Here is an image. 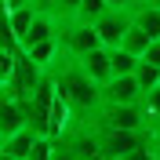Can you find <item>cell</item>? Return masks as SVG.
<instances>
[{"label":"cell","instance_id":"1","mask_svg":"<svg viewBox=\"0 0 160 160\" xmlns=\"http://www.w3.org/2000/svg\"><path fill=\"white\" fill-rule=\"evenodd\" d=\"M48 77H51V84H55V91H58V98H66V106L73 109V117H77V120H88L91 113L102 106V88H98L84 69H80L77 58L62 55Z\"/></svg>","mask_w":160,"mask_h":160},{"label":"cell","instance_id":"2","mask_svg":"<svg viewBox=\"0 0 160 160\" xmlns=\"http://www.w3.org/2000/svg\"><path fill=\"white\" fill-rule=\"evenodd\" d=\"M88 124L95 131H149L138 106H98Z\"/></svg>","mask_w":160,"mask_h":160},{"label":"cell","instance_id":"3","mask_svg":"<svg viewBox=\"0 0 160 160\" xmlns=\"http://www.w3.org/2000/svg\"><path fill=\"white\" fill-rule=\"evenodd\" d=\"M149 138H153V131H98L102 160H120L128 153L149 149Z\"/></svg>","mask_w":160,"mask_h":160},{"label":"cell","instance_id":"4","mask_svg":"<svg viewBox=\"0 0 160 160\" xmlns=\"http://www.w3.org/2000/svg\"><path fill=\"white\" fill-rule=\"evenodd\" d=\"M58 44H62V55H69V58H84L88 51L102 48L95 26H84V22H69V26H62V29H58Z\"/></svg>","mask_w":160,"mask_h":160},{"label":"cell","instance_id":"5","mask_svg":"<svg viewBox=\"0 0 160 160\" xmlns=\"http://www.w3.org/2000/svg\"><path fill=\"white\" fill-rule=\"evenodd\" d=\"M135 8V4H131ZM131 8H109L95 22V33H98L102 48H120L124 44V33L131 29Z\"/></svg>","mask_w":160,"mask_h":160},{"label":"cell","instance_id":"6","mask_svg":"<svg viewBox=\"0 0 160 160\" xmlns=\"http://www.w3.org/2000/svg\"><path fill=\"white\" fill-rule=\"evenodd\" d=\"M22 128H29V117H26L22 98H15L8 88H0V135L11 138V135H18Z\"/></svg>","mask_w":160,"mask_h":160},{"label":"cell","instance_id":"7","mask_svg":"<svg viewBox=\"0 0 160 160\" xmlns=\"http://www.w3.org/2000/svg\"><path fill=\"white\" fill-rule=\"evenodd\" d=\"M142 88L135 77H113L102 84V106H138Z\"/></svg>","mask_w":160,"mask_h":160},{"label":"cell","instance_id":"8","mask_svg":"<svg viewBox=\"0 0 160 160\" xmlns=\"http://www.w3.org/2000/svg\"><path fill=\"white\" fill-rule=\"evenodd\" d=\"M77 62H80V69L88 73L98 88L106 84V80H113V51L109 48H95V51H88V55L77 58Z\"/></svg>","mask_w":160,"mask_h":160},{"label":"cell","instance_id":"9","mask_svg":"<svg viewBox=\"0 0 160 160\" xmlns=\"http://www.w3.org/2000/svg\"><path fill=\"white\" fill-rule=\"evenodd\" d=\"M131 22L138 26V29H146L153 40H160V4H135L131 8Z\"/></svg>","mask_w":160,"mask_h":160},{"label":"cell","instance_id":"10","mask_svg":"<svg viewBox=\"0 0 160 160\" xmlns=\"http://www.w3.org/2000/svg\"><path fill=\"white\" fill-rule=\"evenodd\" d=\"M33 142H37V131H33V128H22L18 135L4 138V153H8V160H29Z\"/></svg>","mask_w":160,"mask_h":160},{"label":"cell","instance_id":"11","mask_svg":"<svg viewBox=\"0 0 160 160\" xmlns=\"http://www.w3.org/2000/svg\"><path fill=\"white\" fill-rule=\"evenodd\" d=\"M149 44H153V37H149L146 29H138L135 22H131V29L124 33V44H120V48L128 51V55H135V58H142V55L149 51Z\"/></svg>","mask_w":160,"mask_h":160},{"label":"cell","instance_id":"12","mask_svg":"<svg viewBox=\"0 0 160 160\" xmlns=\"http://www.w3.org/2000/svg\"><path fill=\"white\" fill-rule=\"evenodd\" d=\"M113 51V77H135V69H138V62L135 55H128L124 48H109Z\"/></svg>","mask_w":160,"mask_h":160},{"label":"cell","instance_id":"13","mask_svg":"<svg viewBox=\"0 0 160 160\" xmlns=\"http://www.w3.org/2000/svg\"><path fill=\"white\" fill-rule=\"evenodd\" d=\"M106 11H109V4H106V0H84V4H80V11H77V22L95 26V22L106 15Z\"/></svg>","mask_w":160,"mask_h":160},{"label":"cell","instance_id":"14","mask_svg":"<svg viewBox=\"0 0 160 160\" xmlns=\"http://www.w3.org/2000/svg\"><path fill=\"white\" fill-rule=\"evenodd\" d=\"M135 80H138L142 95L153 88H160V66H149V62H138V69H135Z\"/></svg>","mask_w":160,"mask_h":160},{"label":"cell","instance_id":"15","mask_svg":"<svg viewBox=\"0 0 160 160\" xmlns=\"http://www.w3.org/2000/svg\"><path fill=\"white\" fill-rule=\"evenodd\" d=\"M142 62H149V66H160V40H153V44H149V51L142 55Z\"/></svg>","mask_w":160,"mask_h":160},{"label":"cell","instance_id":"16","mask_svg":"<svg viewBox=\"0 0 160 160\" xmlns=\"http://www.w3.org/2000/svg\"><path fill=\"white\" fill-rule=\"evenodd\" d=\"M120 160H157V157H153V149H138V153H128V157H120Z\"/></svg>","mask_w":160,"mask_h":160},{"label":"cell","instance_id":"17","mask_svg":"<svg viewBox=\"0 0 160 160\" xmlns=\"http://www.w3.org/2000/svg\"><path fill=\"white\" fill-rule=\"evenodd\" d=\"M149 149H153V157L160 160V131H153V138H149Z\"/></svg>","mask_w":160,"mask_h":160},{"label":"cell","instance_id":"18","mask_svg":"<svg viewBox=\"0 0 160 160\" xmlns=\"http://www.w3.org/2000/svg\"><path fill=\"white\" fill-rule=\"evenodd\" d=\"M109 8H131V4H138V0H106Z\"/></svg>","mask_w":160,"mask_h":160},{"label":"cell","instance_id":"19","mask_svg":"<svg viewBox=\"0 0 160 160\" xmlns=\"http://www.w3.org/2000/svg\"><path fill=\"white\" fill-rule=\"evenodd\" d=\"M142 4H160V0H142Z\"/></svg>","mask_w":160,"mask_h":160},{"label":"cell","instance_id":"20","mask_svg":"<svg viewBox=\"0 0 160 160\" xmlns=\"http://www.w3.org/2000/svg\"><path fill=\"white\" fill-rule=\"evenodd\" d=\"M0 160H8V153H4V149H0Z\"/></svg>","mask_w":160,"mask_h":160},{"label":"cell","instance_id":"21","mask_svg":"<svg viewBox=\"0 0 160 160\" xmlns=\"http://www.w3.org/2000/svg\"><path fill=\"white\" fill-rule=\"evenodd\" d=\"M0 149H4V135H0Z\"/></svg>","mask_w":160,"mask_h":160}]
</instances>
